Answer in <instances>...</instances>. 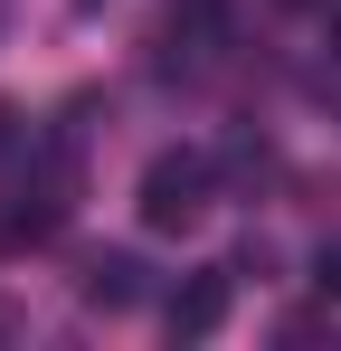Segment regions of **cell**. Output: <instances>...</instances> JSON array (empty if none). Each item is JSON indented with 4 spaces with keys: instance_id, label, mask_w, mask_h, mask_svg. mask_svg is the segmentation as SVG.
I'll list each match as a JSON object with an SVG mask.
<instances>
[{
    "instance_id": "7a4b0ae2",
    "label": "cell",
    "mask_w": 341,
    "mask_h": 351,
    "mask_svg": "<svg viewBox=\"0 0 341 351\" xmlns=\"http://www.w3.org/2000/svg\"><path fill=\"white\" fill-rule=\"evenodd\" d=\"M162 323L180 332V342H209V332L227 323V276H218V266H209V276H190V285L170 294V313H162Z\"/></svg>"
},
{
    "instance_id": "5b68a950",
    "label": "cell",
    "mask_w": 341,
    "mask_h": 351,
    "mask_svg": "<svg viewBox=\"0 0 341 351\" xmlns=\"http://www.w3.org/2000/svg\"><path fill=\"white\" fill-rule=\"evenodd\" d=\"M332 48H341V10H332Z\"/></svg>"
},
{
    "instance_id": "3957f363",
    "label": "cell",
    "mask_w": 341,
    "mask_h": 351,
    "mask_svg": "<svg viewBox=\"0 0 341 351\" xmlns=\"http://www.w3.org/2000/svg\"><path fill=\"white\" fill-rule=\"evenodd\" d=\"M86 304H105V313L142 304V266H133V256H95V276H86Z\"/></svg>"
},
{
    "instance_id": "277c9868",
    "label": "cell",
    "mask_w": 341,
    "mask_h": 351,
    "mask_svg": "<svg viewBox=\"0 0 341 351\" xmlns=\"http://www.w3.org/2000/svg\"><path fill=\"white\" fill-rule=\"evenodd\" d=\"M323 294H341V247H323Z\"/></svg>"
},
{
    "instance_id": "6da1fadb",
    "label": "cell",
    "mask_w": 341,
    "mask_h": 351,
    "mask_svg": "<svg viewBox=\"0 0 341 351\" xmlns=\"http://www.w3.org/2000/svg\"><path fill=\"white\" fill-rule=\"evenodd\" d=\"M209 219V152H152V171H142V228H199Z\"/></svg>"
}]
</instances>
